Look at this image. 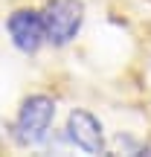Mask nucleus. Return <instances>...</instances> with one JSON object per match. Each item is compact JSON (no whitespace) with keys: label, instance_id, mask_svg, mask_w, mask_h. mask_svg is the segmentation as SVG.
<instances>
[{"label":"nucleus","instance_id":"f257e3e1","mask_svg":"<svg viewBox=\"0 0 151 157\" xmlns=\"http://www.w3.org/2000/svg\"><path fill=\"white\" fill-rule=\"evenodd\" d=\"M55 122V99L47 93H32L21 102L17 117L12 122V140L21 148H32L50 137V128Z\"/></svg>","mask_w":151,"mask_h":157},{"label":"nucleus","instance_id":"f03ea898","mask_svg":"<svg viewBox=\"0 0 151 157\" xmlns=\"http://www.w3.org/2000/svg\"><path fill=\"white\" fill-rule=\"evenodd\" d=\"M47 29V44L52 47H67L76 41L84 23V3L81 0H50L41 12Z\"/></svg>","mask_w":151,"mask_h":157},{"label":"nucleus","instance_id":"7ed1b4c3","mask_svg":"<svg viewBox=\"0 0 151 157\" xmlns=\"http://www.w3.org/2000/svg\"><path fill=\"white\" fill-rule=\"evenodd\" d=\"M64 137L70 140V146H76L84 154H105V128L99 117H93L84 108H73L67 113Z\"/></svg>","mask_w":151,"mask_h":157},{"label":"nucleus","instance_id":"20e7f679","mask_svg":"<svg viewBox=\"0 0 151 157\" xmlns=\"http://www.w3.org/2000/svg\"><path fill=\"white\" fill-rule=\"evenodd\" d=\"M6 32H9L12 44L21 52H26V56H35V52L47 44L44 17L35 9H15L6 17Z\"/></svg>","mask_w":151,"mask_h":157}]
</instances>
